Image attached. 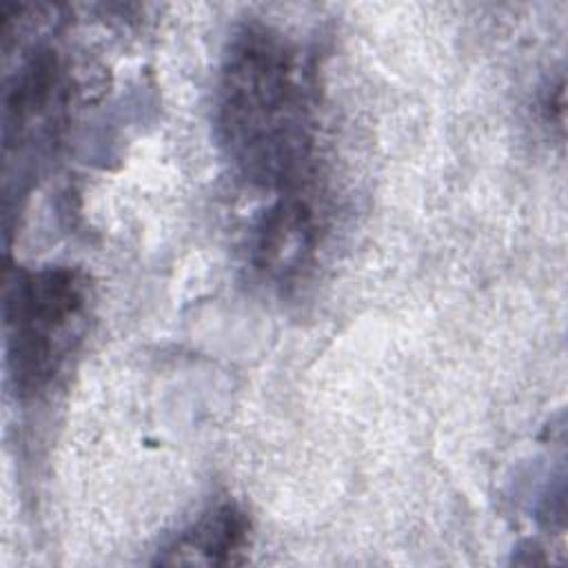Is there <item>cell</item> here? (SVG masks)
<instances>
[{"label":"cell","instance_id":"1","mask_svg":"<svg viewBox=\"0 0 568 568\" xmlns=\"http://www.w3.org/2000/svg\"><path fill=\"white\" fill-rule=\"evenodd\" d=\"M215 122L229 162L248 184L293 191L302 182L315 142L311 78L284 33L246 24L231 38Z\"/></svg>","mask_w":568,"mask_h":568},{"label":"cell","instance_id":"2","mask_svg":"<svg viewBox=\"0 0 568 568\" xmlns=\"http://www.w3.org/2000/svg\"><path fill=\"white\" fill-rule=\"evenodd\" d=\"M89 306L82 271L47 266L18 271L4 295L7 359L20 395L42 390L60 371Z\"/></svg>","mask_w":568,"mask_h":568},{"label":"cell","instance_id":"3","mask_svg":"<svg viewBox=\"0 0 568 568\" xmlns=\"http://www.w3.org/2000/svg\"><path fill=\"white\" fill-rule=\"evenodd\" d=\"M315 237V211L300 193L291 191L264 213L255 231L253 264L264 277L286 282L295 277L311 257Z\"/></svg>","mask_w":568,"mask_h":568},{"label":"cell","instance_id":"4","mask_svg":"<svg viewBox=\"0 0 568 568\" xmlns=\"http://www.w3.org/2000/svg\"><path fill=\"white\" fill-rule=\"evenodd\" d=\"M251 521L233 501H222L202 513L175 541L158 557L160 564H242L248 548Z\"/></svg>","mask_w":568,"mask_h":568}]
</instances>
